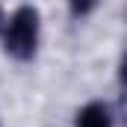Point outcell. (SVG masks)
I'll return each mask as SVG.
<instances>
[{
	"label": "cell",
	"mask_w": 127,
	"mask_h": 127,
	"mask_svg": "<svg viewBox=\"0 0 127 127\" xmlns=\"http://www.w3.org/2000/svg\"><path fill=\"white\" fill-rule=\"evenodd\" d=\"M38 44V12L32 6H21L6 27V50L15 59H30Z\"/></svg>",
	"instance_id": "1"
},
{
	"label": "cell",
	"mask_w": 127,
	"mask_h": 127,
	"mask_svg": "<svg viewBox=\"0 0 127 127\" xmlns=\"http://www.w3.org/2000/svg\"><path fill=\"white\" fill-rule=\"evenodd\" d=\"M77 127H112V118H109V109L103 103H89L80 109L77 115Z\"/></svg>",
	"instance_id": "2"
},
{
	"label": "cell",
	"mask_w": 127,
	"mask_h": 127,
	"mask_svg": "<svg viewBox=\"0 0 127 127\" xmlns=\"http://www.w3.org/2000/svg\"><path fill=\"white\" fill-rule=\"evenodd\" d=\"M97 0H71V12L74 15H86V12H92L95 9Z\"/></svg>",
	"instance_id": "3"
},
{
	"label": "cell",
	"mask_w": 127,
	"mask_h": 127,
	"mask_svg": "<svg viewBox=\"0 0 127 127\" xmlns=\"http://www.w3.org/2000/svg\"><path fill=\"white\" fill-rule=\"evenodd\" d=\"M6 30V18H3V9H0V32Z\"/></svg>",
	"instance_id": "4"
}]
</instances>
